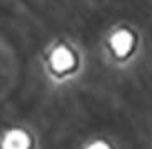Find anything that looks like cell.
I'll return each instance as SVG.
<instances>
[{
  "label": "cell",
  "instance_id": "cell-1",
  "mask_svg": "<svg viewBox=\"0 0 152 149\" xmlns=\"http://www.w3.org/2000/svg\"><path fill=\"white\" fill-rule=\"evenodd\" d=\"M50 64H52L54 70H57V72H65V70H69L74 65V55L65 47H58V49H55L52 52Z\"/></svg>",
  "mask_w": 152,
  "mask_h": 149
},
{
  "label": "cell",
  "instance_id": "cell-2",
  "mask_svg": "<svg viewBox=\"0 0 152 149\" xmlns=\"http://www.w3.org/2000/svg\"><path fill=\"white\" fill-rule=\"evenodd\" d=\"M30 139L20 129H14L5 134L4 141H2V149H28Z\"/></svg>",
  "mask_w": 152,
  "mask_h": 149
},
{
  "label": "cell",
  "instance_id": "cell-3",
  "mask_svg": "<svg viewBox=\"0 0 152 149\" xmlns=\"http://www.w3.org/2000/svg\"><path fill=\"white\" fill-rule=\"evenodd\" d=\"M110 44H112V47H114L117 55H125L130 50V47H132V35H130L129 32L121 30L112 37Z\"/></svg>",
  "mask_w": 152,
  "mask_h": 149
},
{
  "label": "cell",
  "instance_id": "cell-4",
  "mask_svg": "<svg viewBox=\"0 0 152 149\" xmlns=\"http://www.w3.org/2000/svg\"><path fill=\"white\" fill-rule=\"evenodd\" d=\"M87 149H110V148H109V144H105L102 141H97V142H92Z\"/></svg>",
  "mask_w": 152,
  "mask_h": 149
}]
</instances>
